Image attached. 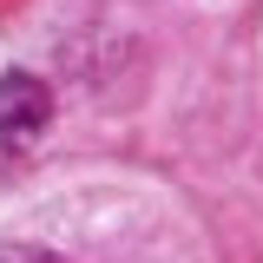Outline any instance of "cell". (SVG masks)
<instances>
[{
  "mask_svg": "<svg viewBox=\"0 0 263 263\" xmlns=\"http://www.w3.org/2000/svg\"><path fill=\"white\" fill-rule=\"evenodd\" d=\"M53 119V99L33 72H7L0 79V158H27L40 145V132Z\"/></svg>",
  "mask_w": 263,
  "mask_h": 263,
  "instance_id": "6da1fadb",
  "label": "cell"
},
{
  "mask_svg": "<svg viewBox=\"0 0 263 263\" xmlns=\"http://www.w3.org/2000/svg\"><path fill=\"white\" fill-rule=\"evenodd\" d=\"M0 263H60V257L40 250V243H0Z\"/></svg>",
  "mask_w": 263,
  "mask_h": 263,
  "instance_id": "7a4b0ae2",
  "label": "cell"
}]
</instances>
